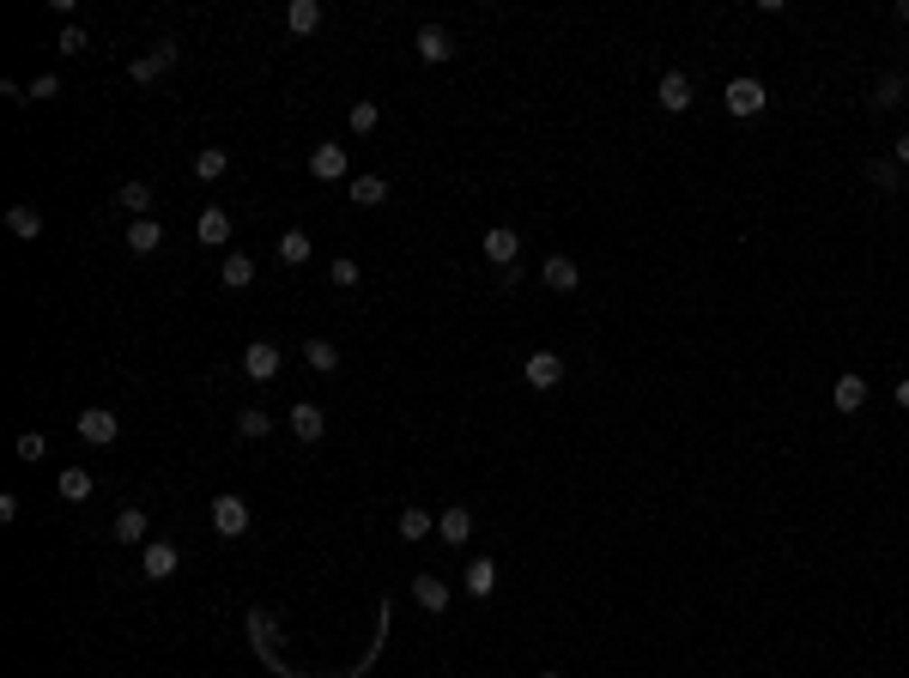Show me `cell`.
<instances>
[{"instance_id":"obj_1","label":"cell","mask_w":909,"mask_h":678,"mask_svg":"<svg viewBox=\"0 0 909 678\" xmlns=\"http://www.w3.org/2000/svg\"><path fill=\"white\" fill-rule=\"evenodd\" d=\"M176 55H182L176 42H170V37H158L152 49H146V55H134V67H128V80H134V85H152V80H164V73L176 67Z\"/></svg>"},{"instance_id":"obj_2","label":"cell","mask_w":909,"mask_h":678,"mask_svg":"<svg viewBox=\"0 0 909 678\" xmlns=\"http://www.w3.org/2000/svg\"><path fill=\"white\" fill-rule=\"evenodd\" d=\"M279 345H273V339H249V352H242V376H249V381H273V376H279Z\"/></svg>"},{"instance_id":"obj_3","label":"cell","mask_w":909,"mask_h":678,"mask_svg":"<svg viewBox=\"0 0 909 678\" xmlns=\"http://www.w3.org/2000/svg\"><path fill=\"white\" fill-rule=\"evenodd\" d=\"M213 527H219L224 539H242V533H249V503H242L237 491L213 497Z\"/></svg>"},{"instance_id":"obj_4","label":"cell","mask_w":909,"mask_h":678,"mask_svg":"<svg viewBox=\"0 0 909 678\" xmlns=\"http://www.w3.org/2000/svg\"><path fill=\"white\" fill-rule=\"evenodd\" d=\"M80 437L91 442V448H109V442L121 437L116 412H109V406H85V412H80Z\"/></svg>"},{"instance_id":"obj_5","label":"cell","mask_w":909,"mask_h":678,"mask_svg":"<svg viewBox=\"0 0 909 678\" xmlns=\"http://www.w3.org/2000/svg\"><path fill=\"white\" fill-rule=\"evenodd\" d=\"M176 563H182V551L170 545V539H152L140 551V570H146V581H170L176 576Z\"/></svg>"},{"instance_id":"obj_6","label":"cell","mask_w":909,"mask_h":678,"mask_svg":"<svg viewBox=\"0 0 909 678\" xmlns=\"http://www.w3.org/2000/svg\"><path fill=\"white\" fill-rule=\"evenodd\" d=\"M285 424H291V437H298V442H322L327 437V419H322V406H316V400H298Z\"/></svg>"},{"instance_id":"obj_7","label":"cell","mask_w":909,"mask_h":678,"mask_svg":"<svg viewBox=\"0 0 909 678\" xmlns=\"http://www.w3.org/2000/svg\"><path fill=\"white\" fill-rule=\"evenodd\" d=\"M516 255H522V237H516L509 224H491V231H485V260H491V267H516Z\"/></svg>"},{"instance_id":"obj_8","label":"cell","mask_w":909,"mask_h":678,"mask_svg":"<svg viewBox=\"0 0 909 678\" xmlns=\"http://www.w3.org/2000/svg\"><path fill=\"white\" fill-rule=\"evenodd\" d=\"M522 376H527V388H558V381H564V358H558V352H534V358L522 363Z\"/></svg>"},{"instance_id":"obj_9","label":"cell","mask_w":909,"mask_h":678,"mask_svg":"<svg viewBox=\"0 0 909 678\" xmlns=\"http://www.w3.org/2000/svg\"><path fill=\"white\" fill-rule=\"evenodd\" d=\"M346 170H352V164H346V146H316V152H309V176L316 182H340Z\"/></svg>"},{"instance_id":"obj_10","label":"cell","mask_w":909,"mask_h":678,"mask_svg":"<svg viewBox=\"0 0 909 678\" xmlns=\"http://www.w3.org/2000/svg\"><path fill=\"white\" fill-rule=\"evenodd\" d=\"M194 237H201L206 249H224V242H231V212H224V206H206L201 219H194Z\"/></svg>"},{"instance_id":"obj_11","label":"cell","mask_w":909,"mask_h":678,"mask_svg":"<svg viewBox=\"0 0 909 678\" xmlns=\"http://www.w3.org/2000/svg\"><path fill=\"white\" fill-rule=\"evenodd\" d=\"M467 533H473V509H467V503H455V509L437 515V539H443V545H467Z\"/></svg>"},{"instance_id":"obj_12","label":"cell","mask_w":909,"mask_h":678,"mask_svg":"<svg viewBox=\"0 0 909 678\" xmlns=\"http://www.w3.org/2000/svg\"><path fill=\"white\" fill-rule=\"evenodd\" d=\"M540 279L552 285V291H576V285H582V267H576V260H570V255H545Z\"/></svg>"},{"instance_id":"obj_13","label":"cell","mask_w":909,"mask_h":678,"mask_svg":"<svg viewBox=\"0 0 909 678\" xmlns=\"http://www.w3.org/2000/svg\"><path fill=\"white\" fill-rule=\"evenodd\" d=\"M727 109H734V116H758V109H764V85L758 80H734L727 85Z\"/></svg>"},{"instance_id":"obj_14","label":"cell","mask_w":909,"mask_h":678,"mask_svg":"<svg viewBox=\"0 0 909 678\" xmlns=\"http://www.w3.org/2000/svg\"><path fill=\"white\" fill-rule=\"evenodd\" d=\"M830 406H837V412H861V406H867V381L861 376H837L830 381Z\"/></svg>"},{"instance_id":"obj_15","label":"cell","mask_w":909,"mask_h":678,"mask_svg":"<svg viewBox=\"0 0 909 678\" xmlns=\"http://www.w3.org/2000/svg\"><path fill=\"white\" fill-rule=\"evenodd\" d=\"M219 279H224V291H249V285H255V260L242 255V249H231L224 267H219Z\"/></svg>"},{"instance_id":"obj_16","label":"cell","mask_w":909,"mask_h":678,"mask_svg":"<svg viewBox=\"0 0 909 678\" xmlns=\"http://www.w3.org/2000/svg\"><path fill=\"white\" fill-rule=\"evenodd\" d=\"M316 24H322V0H291V6H285V31H291V37H309Z\"/></svg>"},{"instance_id":"obj_17","label":"cell","mask_w":909,"mask_h":678,"mask_svg":"<svg viewBox=\"0 0 909 678\" xmlns=\"http://www.w3.org/2000/svg\"><path fill=\"white\" fill-rule=\"evenodd\" d=\"M661 109H667V116H686V109H691V80L679 73V67L661 80Z\"/></svg>"},{"instance_id":"obj_18","label":"cell","mask_w":909,"mask_h":678,"mask_svg":"<svg viewBox=\"0 0 909 678\" xmlns=\"http://www.w3.org/2000/svg\"><path fill=\"white\" fill-rule=\"evenodd\" d=\"M461 581H467V594H473V599H491V594H497V563H491V558H473Z\"/></svg>"},{"instance_id":"obj_19","label":"cell","mask_w":909,"mask_h":678,"mask_svg":"<svg viewBox=\"0 0 909 678\" xmlns=\"http://www.w3.org/2000/svg\"><path fill=\"white\" fill-rule=\"evenodd\" d=\"M128 249H134V255H158L164 249V224L158 219H134L128 224Z\"/></svg>"},{"instance_id":"obj_20","label":"cell","mask_w":909,"mask_h":678,"mask_svg":"<svg viewBox=\"0 0 909 678\" xmlns=\"http://www.w3.org/2000/svg\"><path fill=\"white\" fill-rule=\"evenodd\" d=\"M109 539H116V545H140V539H146V509H140V503H128V509L116 515Z\"/></svg>"},{"instance_id":"obj_21","label":"cell","mask_w":909,"mask_h":678,"mask_svg":"<svg viewBox=\"0 0 909 678\" xmlns=\"http://www.w3.org/2000/svg\"><path fill=\"white\" fill-rule=\"evenodd\" d=\"M412 599H419V612H449V581L412 576Z\"/></svg>"},{"instance_id":"obj_22","label":"cell","mask_w":909,"mask_h":678,"mask_svg":"<svg viewBox=\"0 0 909 678\" xmlns=\"http://www.w3.org/2000/svg\"><path fill=\"white\" fill-rule=\"evenodd\" d=\"M419 55L431 61V67H443V61L455 55V42H449V31H443V24H424V31H419Z\"/></svg>"},{"instance_id":"obj_23","label":"cell","mask_w":909,"mask_h":678,"mask_svg":"<svg viewBox=\"0 0 909 678\" xmlns=\"http://www.w3.org/2000/svg\"><path fill=\"white\" fill-rule=\"evenodd\" d=\"M55 491H61V503H85L91 491H98V479H91L85 466H67V473L55 479Z\"/></svg>"},{"instance_id":"obj_24","label":"cell","mask_w":909,"mask_h":678,"mask_svg":"<svg viewBox=\"0 0 909 678\" xmlns=\"http://www.w3.org/2000/svg\"><path fill=\"white\" fill-rule=\"evenodd\" d=\"M116 206H121V212H134V219H152V188H146V182H121Z\"/></svg>"},{"instance_id":"obj_25","label":"cell","mask_w":909,"mask_h":678,"mask_svg":"<svg viewBox=\"0 0 909 678\" xmlns=\"http://www.w3.org/2000/svg\"><path fill=\"white\" fill-rule=\"evenodd\" d=\"M6 231L24 237V242H37L43 237V212H37V206H13V212H6Z\"/></svg>"},{"instance_id":"obj_26","label":"cell","mask_w":909,"mask_h":678,"mask_svg":"<svg viewBox=\"0 0 909 678\" xmlns=\"http://www.w3.org/2000/svg\"><path fill=\"white\" fill-rule=\"evenodd\" d=\"M303 363L322 370V376H334V370H340V352H334L327 339H303Z\"/></svg>"},{"instance_id":"obj_27","label":"cell","mask_w":909,"mask_h":678,"mask_svg":"<svg viewBox=\"0 0 909 678\" xmlns=\"http://www.w3.org/2000/svg\"><path fill=\"white\" fill-rule=\"evenodd\" d=\"M309 255H316V242H309V231H285V237H279V260H285V267H303Z\"/></svg>"},{"instance_id":"obj_28","label":"cell","mask_w":909,"mask_h":678,"mask_svg":"<svg viewBox=\"0 0 909 678\" xmlns=\"http://www.w3.org/2000/svg\"><path fill=\"white\" fill-rule=\"evenodd\" d=\"M267 430H273V419H267L261 406H242V412H237V437L242 442H261Z\"/></svg>"},{"instance_id":"obj_29","label":"cell","mask_w":909,"mask_h":678,"mask_svg":"<svg viewBox=\"0 0 909 678\" xmlns=\"http://www.w3.org/2000/svg\"><path fill=\"white\" fill-rule=\"evenodd\" d=\"M224 170H231V152H224V146H206L201 158H194V176L201 182H219Z\"/></svg>"},{"instance_id":"obj_30","label":"cell","mask_w":909,"mask_h":678,"mask_svg":"<svg viewBox=\"0 0 909 678\" xmlns=\"http://www.w3.org/2000/svg\"><path fill=\"white\" fill-rule=\"evenodd\" d=\"M904 91H909L904 73H885V80H879V91H873V109H897V103H904Z\"/></svg>"},{"instance_id":"obj_31","label":"cell","mask_w":909,"mask_h":678,"mask_svg":"<svg viewBox=\"0 0 909 678\" xmlns=\"http://www.w3.org/2000/svg\"><path fill=\"white\" fill-rule=\"evenodd\" d=\"M424 533H437V521H431V515H424V509H419V503H412V509H401V539H412V545H419V539Z\"/></svg>"},{"instance_id":"obj_32","label":"cell","mask_w":909,"mask_h":678,"mask_svg":"<svg viewBox=\"0 0 909 678\" xmlns=\"http://www.w3.org/2000/svg\"><path fill=\"white\" fill-rule=\"evenodd\" d=\"M352 200H358V206H383V200H388V182H383V176H352Z\"/></svg>"},{"instance_id":"obj_33","label":"cell","mask_w":909,"mask_h":678,"mask_svg":"<svg viewBox=\"0 0 909 678\" xmlns=\"http://www.w3.org/2000/svg\"><path fill=\"white\" fill-rule=\"evenodd\" d=\"M346 121H352V134H376V121H383V109H376V98H358Z\"/></svg>"},{"instance_id":"obj_34","label":"cell","mask_w":909,"mask_h":678,"mask_svg":"<svg viewBox=\"0 0 909 678\" xmlns=\"http://www.w3.org/2000/svg\"><path fill=\"white\" fill-rule=\"evenodd\" d=\"M327 279L340 285V291H352V285H358L364 273H358V260H352V255H334V260H327Z\"/></svg>"},{"instance_id":"obj_35","label":"cell","mask_w":909,"mask_h":678,"mask_svg":"<svg viewBox=\"0 0 909 678\" xmlns=\"http://www.w3.org/2000/svg\"><path fill=\"white\" fill-rule=\"evenodd\" d=\"M867 182H873V188H885V194H891V188H897V182H904V176H897V164H891V158H873V164H867Z\"/></svg>"},{"instance_id":"obj_36","label":"cell","mask_w":909,"mask_h":678,"mask_svg":"<svg viewBox=\"0 0 909 678\" xmlns=\"http://www.w3.org/2000/svg\"><path fill=\"white\" fill-rule=\"evenodd\" d=\"M55 91H61V80H55V73H37V80H31V85H24V103H31V98H55Z\"/></svg>"},{"instance_id":"obj_37","label":"cell","mask_w":909,"mask_h":678,"mask_svg":"<svg viewBox=\"0 0 909 678\" xmlns=\"http://www.w3.org/2000/svg\"><path fill=\"white\" fill-rule=\"evenodd\" d=\"M61 55H85V31L80 24H61V42H55Z\"/></svg>"},{"instance_id":"obj_38","label":"cell","mask_w":909,"mask_h":678,"mask_svg":"<svg viewBox=\"0 0 909 678\" xmlns=\"http://www.w3.org/2000/svg\"><path fill=\"white\" fill-rule=\"evenodd\" d=\"M43 455H49V442H43L37 430H31V437H19V460H43Z\"/></svg>"},{"instance_id":"obj_39","label":"cell","mask_w":909,"mask_h":678,"mask_svg":"<svg viewBox=\"0 0 909 678\" xmlns=\"http://www.w3.org/2000/svg\"><path fill=\"white\" fill-rule=\"evenodd\" d=\"M891 164H897V170H909V134H904L897 146H891Z\"/></svg>"},{"instance_id":"obj_40","label":"cell","mask_w":909,"mask_h":678,"mask_svg":"<svg viewBox=\"0 0 909 678\" xmlns=\"http://www.w3.org/2000/svg\"><path fill=\"white\" fill-rule=\"evenodd\" d=\"M897 406H904V412H909V376L897 381Z\"/></svg>"},{"instance_id":"obj_41","label":"cell","mask_w":909,"mask_h":678,"mask_svg":"<svg viewBox=\"0 0 909 678\" xmlns=\"http://www.w3.org/2000/svg\"><path fill=\"white\" fill-rule=\"evenodd\" d=\"M897 19H904V24H909V0H904V6H897Z\"/></svg>"},{"instance_id":"obj_42","label":"cell","mask_w":909,"mask_h":678,"mask_svg":"<svg viewBox=\"0 0 909 678\" xmlns=\"http://www.w3.org/2000/svg\"><path fill=\"white\" fill-rule=\"evenodd\" d=\"M540 678H564V673H540Z\"/></svg>"}]
</instances>
